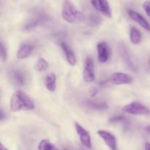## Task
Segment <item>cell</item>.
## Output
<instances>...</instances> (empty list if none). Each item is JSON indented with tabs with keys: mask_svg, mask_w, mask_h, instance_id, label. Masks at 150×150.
<instances>
[{
	"mask_svg": "<svg viewBox=\"0 0 150 150\" xmlns=\"http://www.w3.org/2000/svg\"><path fill=\"white\" fill-rule=\"evenodd\" d=\"M10 108L13 112L31 111L35 108L32 98L21 90H17L13 94L10 100Z\"/></svg>",
	"mask_w": 150,
	"mask_h": 150,
	"instance_id": "cell-1",
	"label": "cell"
},
{
	"mask_svg": "<svg viewBox=\"0 0 150 150\" xmlns=\"http://www.w3.org/2000/svg\"><path fill=\"white\" fill-rule=\"evenodd\" d=\"M62 18L69 23H78L83 21L85 16L78 10L70 0H65L62 9Z\"/></svg>",
	"mask_w": 150,
	"mask_h": 150,
	"instance_id": "cell-2",
	"label": "cell"
},
{
	"mask_svg": "<svg viewBox=\"0 0 150 150\" xmlns=\"http://www.w3.org/2000/svg\"><path fill=\"white\" fill-rule=\"evenodd\" d=\"M125 113L133 115H147L150 113L149 109L139 102H133L127 104L123 108Z\"/></svg>",
	"mask_w": 150,
	"mask_h": 150,
	"instance_id": "cell-3",
	"label": "cell"
},
{
	"mask_svg": "<svg viewBox=\"0 0 150 150\" xmlns=\"http://www.w3.org/2000/svg\"><path fill=\"white\" fill-rule=\"evenodd\" d=\"M74 125L76 130V133H77L78 136H79V140H80V142L81 143V144L84 147H86V149H92V140H91V136L89 135V132L86 131L79 123L75 122Z\"/></svg>",
	"mask_w": 150,
	"mask_h": 150,
	"instance_id": "cell-4",
	"label": "cell"
},
{
	"mask_svg": "<svg viewBox=\"0 0 150 150\" xmlns=\"http://www.w3.org/2000/svg\"><path fill=\"white\" fill-rule=\"evenodd\" d=\"M83 79L86 83L92 82L95 79V64H94L93 59L91 57H87L85 60Z\"/></svg>",
	"mask_w": 150,
	"mask_h": 150,
	"instance_id": "cell-5",
	"label": "cell"
},
{
	"mask_svg": "<svg viewBox=\"0 0 150 150\" xmlns=\"http://www.w3.org/2000/svg\"><path fill=\"white\" fill-rule=\"evenodd\" d=\"M91 4L95 10L100 12L105 17L111 18L112 12L107 0H91Z\"/></svg>",
	"mask_w": 150,
	"mask_h": 150,
	"instance_id": "cell-6",
	"label": "cell"
},
{
	"mask_svg": "<svg viewBox=\"0 0 150 150\" xmlns=\"http://www.w3.org/2000/svg\"><path fill=\"white\" fill-rule=\"evenodd\" d=\"M82 108L90 111H104L108 108V105L105 102L95 100H84L80 103Z\"/></svg>",
	"mask_w": 150,
	"mask_h": 150,
	"instance_id": "cell-7",
	"label": "cell"
},
{
	"mask_svg": "<svg viewBox=\"0 0 150 150\" xmlns=\"http://www.w3.org/2000/svg\"><path fill=\"white\" fill-rule=\"evenodd\" d=\"M98 135L103 139L105 144L111 150H117V139L116 137L110 132L104 130H100L98 131Z\"/></svg>",
	"mask_w": 150,
	"mask_h": 150,
	"instance_id": "cell-8",
	"label": "cell"
},
{
	"mask_svg": "<svg viewBox=\"0 0 150 150\" xmlns=\"http://www.w3.org/2000/svg\"><path fill=\"white\" fill-rule=\"evenodd\" d=\"M110 80L114 84H130L133 82V79L130 75L122 72H116L111 74Z\"/></svg>",
	"mask_w": 150,
	"mask_h": 150,
	"instance_id": "cell-9",
	"label": "cell"
},
{
	"mask_svg": "<svg viewBox=\"0 0 150 150\" xmlns=\"http://www.w3.org/2000/svg\"><path fill=\"white\" fill-rule=\"evenodd\" d=\"M98 61L100 63H105L108 60L110 57V49L106 42H99L97 45Z\"/></svg>",
	"mask_w": 150,
	"mask_h": 150,
	"instance_id": "cell-10",
	"label": "cell"
},
{
	"mask_svg": "<svg viewBox=\"0 0 150 150\" xmlns=\"http://www.w3.org/2000/svg\"><path fill=\"white\" fill-rule=\"evenodd\" d=\"M128 14L129 16H130V17L135 22H136L139 26H142V27L143 28V29H144L145 30L150 32V24L142 15H140L139 13L132 10H129Z\"/></svg>",
	"mask_w": 150,
	"mask_h": 150,
	"instance_id": "cell-11",
	"label": "cell"
},
{
	"mask_svg": "<svg viewBox=\"0 0 150 150\" xmlns=\"http://www.w3.org/2000/svg\"><path fill=\"white\" fill-rule=\"evenodd\" d=\"M10 79L12 80L13 83L18 85V86H23L26 82V77L24 73L22 71L18 70H11L10 73Z\"/></svg>",
	"mask_w": 150,
	"mask_h": 150,
	"instance_id": "cell-12",
	"label": "cell"
},
{
	"mask_svg": "<svg viewBox=\"0 0 150 150\" xmlns=\"http://www.w3.org/2000/svg\"><path fill=\"white\" fill-rule=\"evenodd\" d=\"M60 46H61L62 49L63 50L64 53L65 54L66 56V59H67V62L69 63V64L71 66H75L76 64V57L75 55L74 52L73 51V50L65 43V42H62L60 43Z\"/></svg>",
	"mask_w": 150,
	"mask_h": 150,
	"instance_id": "cell-13",
	"label": "cell"
},
{
	"mask_svg": "<svg viewBox=\"0 0 150 150\" xmlns=\"http://www.w3.org/2000/svg\"><path fill=\"white\" fill-rule=\"evenodd\" d=\"M32 51H33V47L32 45L29 44H23L18 50L16 57L18 59H23L29 57L32 54Z\"/></svg>",
	"mask_w": 150,
	"mask_h": 150,
	"instance_id": "cell-14",
	"label": "cell"
},
{
	"mask_svg": "<svg viewBox=\"0 0 150 150\" xmlns=\"http://www.w3.org/2000/svg\"><path fill=\"white\" fill-rule=\"evenodd\" d=\"M120 53L121 54V57H122L123 61L125 62V64H127V67H130L131 70H136V67L133 64V62L131 61V59H130V55L128 54V51L126 48V47L124 45H121L120 47Z\"/></svg>",
	"mask_w": 150,
	"mask_h": 150,
	"instance_id": "cell-15",
	"label": "cell"
},
{
	"mask_svg": "<svg viewBox=\"0 0 150 150\" xmlns=\"http://www.w3.org/2000/svg\"><path fill=\"white\" fill-rule=\"evenodd\" d=\"M57 76L54 73H50L47 75L45 79V85L48 91L54 92L57 88Z\"/></svg>",
	"mask_w": 150,
	"mask_h": 150,
	"instance_id": "cell-16",
	"label": "cell"
},
{
	"mask_svg": "<svg viewBox=\"0 0 150 150\" xmlns=\"http://www.w3.org/2000/svg\"><path fill=\"white\" fill-rule=\"evenodd\" d=\"M130 42L133 45H139L142 40V32L136 27H132L130 32Z\"/></svg>",
	"mask_w": 150,
	"mask_h": 150,
	"instance_id": "cell-17",
	"label": "cell"
},
{
	"mask_svg": "<svg viewBox=\"0 0 150 150\" xmlns=\"http://www.w3.org/2000/svg\"><path fill=\"white\" fill-rule=\"evenodd\" d=\"M48 68V63L46 60L43 58H39L36 62V64L35 65V70L38 72H43L47 70Z\"/></svg>",
	"mask_w": 150,
	"mask_h": 150,
	"instance_id": "cell-18",
	"label": "cell"
},
{
	"mask_svg": "<svg viewBox=\"0 0 150 150\" xmlns=\"http://www.w3.org/2000/svg\"><path fill=\"white\" fill-rule=\"evenodd\" d=\"M38 150H58L53 144L47 139L40 141L38 146Z\"/></svg>",
	"mask_w": 150,
	"mask_h": 150,
	"instance_id": "cell-19",
	"label": "cell"
},
{
	"mask_svg": "<svg viewBox=\"0 0 150 150\" xmlns=\"http://www.w3.org/2000/svg\"><path fill=\"white\" fill-rule=\"evenodd\" d=\"M40 17L32 18L29 23H26V26H25V29H26V30H30V29H33V28H35L40 23Z\"/></svg>",
	"mask_w": 150,
	"mask_h": 150,
	"instance_id": "cell-20",
	"label": "cell"
},
{
	"mask_svg": "<svg viewBox=\"0 0 150 150\" xmlns=\"http://www.w3.org/2000/svg\"><path fill=\"white\" fill-rule=\"evenodd\" d=\"M89 23L92 24V26H96L100 23V18L97 15H91L89 17Z\"/></svg>",
	"mask_w": 150,
	"mask_h": 150,
	"instance_id": "cell-21",
	"label": "cell"
},
{
	"mask_svg": "<svg viewBox=\"0 0 150 150\" xmlns=\"http://www.w3.org/2000/svg\"><path fill=\"white\" fill-rule=\"evenodd\" d=\"M126 120V118L123 116H115V117H111L109 120V122L111 123H117L120 122H124Z\"/></svg>",
	"mask_w": 150,
	"mask_h": 150,
	"instance_id": "cell-22",
	"label": "cell"
},
{
	"mask_svg": "<svg viewBox=\"0 0 150 150\" xmlns=\"http://www.w3.org/2000/svg\"><path fill=\"white\" fill-rule=\"evenodd\" d=\"M143 8L144 11L146 12V15L149 16L150 18V0H146L144 2L143 4Z\"/></svg>",
	"mask_w": 150,
	"mask_h": 150,
	"instance_id": "cell-23",
	"label": "cell"
},
{
	"mask_svg": "<svg viewBox=\"0 0 150 150\" xmlns=\"http://www.w3.org/2000/svg\"><path fill=\"white\" fill-rule=\"evenodd\" d=\"M0 56H1L2 61H5L7 59V52H6V49L2 43L1 44V46H0Z\"/></svg>",
	"mask_w": 150,
	"mask_h": 150,
	"instance_id": "cell-24",
	"label": "cell"
},
{
	"mask_svg": "<svg viewBox=\"0 0 150 150\" xmlns=\"http://www.w3.org/2000/svg\"><path fill=\"white\" fill-rule=\"evenodd\" d=\"M97 94H98V89H97L95 87H92V89L89 90V95H90L91 98H94V97H95Z\"/></svg>",
	"mask_w": 150,
	"mask_h": 150,
	"instance_id": "cell-25",
	"label": "cell"
},
{
	"mask_svg": "<svg viewBox=\"0 0 150 150\" xmlns=\"http://www.w3.org/2000/svg\"><path fill=\"white\" fill-rule=\"evenodd\" d=\"M0 150H8L7 147H5V146L3 145L2 143L0 144Z\"/></svg>",
	"mask_w": 150,
	"mask_h": 150,
	"instance_id": "cell-26",
	"label": "cell"
},
{
	"mask_svg": "<svg viewBox=\"0 0 150 150\" xmlns=\"http://www.w3.org/2000/svg\"><path fill=\"white\" fill-rule=\"evenodd\" d=\"M145 150H150V143H146L145 144Z\"/></svg>",
	"mask_w": 150,
	"mask_h": 150,
	"instance_id": "cell-27",
	"label": "cell"
},
{
	"mask_svg": "<svg viewBox=\"0 0 150 150\" xmlns=\"http://www.w3.org/2000/svg\"><path fill=\"white\" fill-rule=\"evenodd\" d=\"M146 131L147 132H149V133H150V126H149V127H147L146 128Z\"/></svg>",
	"mask_w": 150,
	"mask_h": 150,
	"instance_id": "cell-28",
	"label": "cell"
}]
</instances>
